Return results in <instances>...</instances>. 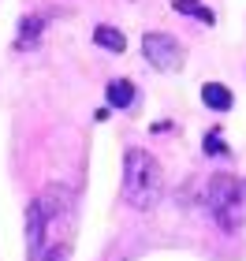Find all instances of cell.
Wrapping results in <instances>:
<instances>
[{
  "instance_id": "10",
  "label": "cell",
  "mask_w": 246,
  "mask_h": 261,
  "mask_svg": "<svg viewBox=\"0 0 246 261\" xmlns=\"http://www.w3.org/2000/svg\"><path fill=\"white\" fill-rule=\"evenodd\" d=\"M38 261H67V246H64V243H56V246H45Z\"/></svg>"
},
{
  "instance_id": "4",
  "label": "cell",
  "mask_w": 246,
  "mask_h": 261,
  "mask_svg": "<svg viewBox=\"0 0 246 261\" xmlns=\"http://www.w3.org/2000/svg\"><path fill=\"white\" fill-rule=\"evenodd\" d=\"M41 34H45V15H38V11H26V15L19 19V30H15V49H22V53L38 49Z\"/></svg>"
},
{
  "instance_id": "1",
  "label": "cell",
  "mask_w": 246,
  "mask_h": 261,
  "mask_svg": "<svg viewBox=\"0 0 246 261\" xmlns=\"http://www.w3.org/2000/svg\"><path fill=\"white\" fill-rule=\"evenodd\" d=\"M123 198L134 209H153L160 198V164L153 153L131 149L123 161Z\"/></svg>"
},
{
  "instance_id": "8",
  "label": "cell",
  "mask_w": 246,
  "mask_h": 261,
  "mask_svg": "<svg viewBox=\"0 0 246 261\" xmlns=\"http://www.w3.org/2000/svg\"><path fill=\"white\" fill-rule=\"evenodd\" d=\"M175 11H179V15H194L198 22H205V27H213V22H216V15L202 4V0H175Z\"/></svg>"
},
{
  "instance_id": "2",
  "label": "cell",
  "mask_w": 246,
  "mask_h": 261,
  "mask_svg": "<svg viewBox=\"0 0 246 261\" xmlns=\"http://www.w3.org/2000/svg\"><path fill=\"white\" fill-rule=\"evenodd\" d=\"M205 205L213 213V220L224 231H239L246 220V183L235 179V175H213L205 191Z\"/></svg>"
},
{
  "instance_id": "5",
  "label": "cell",
  "mask_w": 246,
  "mask_h": 261,
  "mask_svg": "<svg viewBox=\"0 0 246 261\" xmlns=\"http://www.w3.org/2000/svg\"><path fill=\"white\" fill-rule=\"evenodd\" d=\"M104 101H108L112 109H131V105H134V86H131V79H112L108 90H104Z\"/></svg>"
},
{
  "instance_id": "3",
  "label": "cell",
  "mask_w": 246,
  "mask_h": 261,
  "mask_svg": "<svg viewBox=\"0 0 246 261\" xmlns=\"http://www.w3.org/2000/svg\"><path fill=\"white\" fill-rule=\"evenodd\" d=\"M142 53L157 71H179L183 67V49H179V41H175L172 34H146Z\"/></svg>"
},
{
  "instance_id": "9",
  "label": "cell",
  "mask_w": 246,
  "mask_h": 261,
  "mask_svg": "<svg viewBox=\"0 0 246 261\" xmlns=\"http://www.w3.org/2000/svg\"><path fill=\"white\" fill-rule=\"evenodd\" d=\"M202 149L209 153V157H216V153H220V157H224V153H228V146H224V138H220V135H213V130H209V135H205V142H202Z\"/></svg>"
},
{
  "instance_id": "7",
  "label": "cell",
  "mask_w": 246,
  "mask_h": 261,
  "mask_svg": "<svg viewBox=\"0 0 246 261\" xmlns=\"http://www.w3.org/2000/svg\"><path fill=\"white\" fill-rule=\"evenodd\" d=\"M93 41H97L101 49H108V53H123L127 49V38L116 27H97V30H93Z\"/></svg>"
},
{
  "instance_id": "6",
  "label": "cell",
  "mask_w": 246,
  "mask_h": 261,
  "mask_svg": "<svg viewBox=\"0 0 246 261\" xmlns=\"http://www.w3.org/2000/svg\"><path fill=\"white\" fill-rule=\"evenodd\" d=\"M202 101H205V109H213V112H228L231 105V90L228 86H220V82H205L202 86Z\"/></svg>"
}]
</instances>
